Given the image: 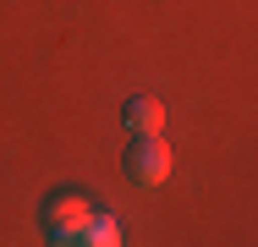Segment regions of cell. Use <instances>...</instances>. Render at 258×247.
<instances>
[{
  "label": "cell",
  "instance_id": "obj_2",
  "mask_svg": "<svg viewBox=\"0 0 258 247\" xmlns=\"http://www.w3.org/2000/svg\"><path fill=\"white\" fill-rule=\"evenodd\" d=\"M126 176L132 181H143V187H159L165 176H170V148L159 143V132H138V143L126 148Z\"/></svg>",
  "mask_w": 258,
  "mask_h": 247
},
{
  "label": "cell",
  "instance_id": "obj_3",
  "mask_svg": "<svg viewBox=\"0 0 258 247\" xmlns=\"http://www.w3.org/2000/svg\"><path fill=\"white\" fill-rule=\"evenodd\" d=\"M121 121H126V132H159L165 127V104H154V99H126L121 104Z\"/></svg>",
  "mask_w": 258,
  "mask_h": 247
},
{
  "label": "cell",
  "instance_id": "obj_1",
  "mask_svg": "<svg viewBox=\"0 0 258 247\" xmlns=\"http://www.w3.org/2000/svg\"><path fill=\"white\" fill-rule=\"evenodd\" d=\"M88 225H94V203L83 193H55L44 203V231L55 242H88Z\"/></svg>",
  "mask_w": 258,
  "mask_h": 247
},
{
  "label": "cell",
  "instance_id": "obj_4",
  "mask_svg": "<svg viewBox=\"0 0 258 247\" xmlns=\"http://www.w3.org/2000/svg\"><path fill=\"white\" fill-rule=\"evenodd\" d=\"M88 242L94 247H115L121 242V225H115V220H94V225H88Z\"/></svg>",
  "mask_w": 258,
  "mask_h": 247
}]
</instances>
